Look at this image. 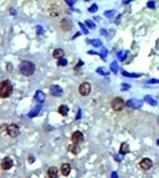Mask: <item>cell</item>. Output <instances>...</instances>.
<instances>
[{
    "mask_svg": "<svg viewBox=\"0 0 159 178\" xmlns=\"http://www.w3.org/2000/svg\"><path fill=\"white\" fill-rule=\"evenodd\" d=\"M13 87L10 80H4L0 83V97L7 98L10 97L12 94Z\"/></svg>",
    "mask_w": 159,
    "mask_h": 178,
    "instance_id": "cell-1",
    "label": "cell"
},
{
    "mask_svg": "<svg viewBox=\"0 0 159 178\" xmlns=\"http://www.w3.org/2000/svg\"><path fill=\"white\" fill-rule=\"evenodd\" d=\"M19 71L20 73L24 76H31L34 74L35 71V66L31 61H22L19 65Z\"/></svg>",
    "mask_w": 159,
    "mask_h": 178,
    "instance_id": "cell-2",
    "label": "cell"
},
{
    "mask_svg": "<svg viewBox=\"0 0 159 178\" xmlns=\"http://www.w3.org/2000/svg\"><path fill=\"white\" fill-rule=\"evenodd\" d=\"M125 101L120 97H116L111 102V107L115 111H121L125 107Z\"/></svg>",
    "mask_w": 159,
    "mask_h": 178,
    "instance_id": "cell-3",
    "label": "cell"
},
{
    "mask_svg": "<svg viewBox=\"0 0 159 178\" xmlns=\"http://www.w3.org/2000/svg\"><path fill=\"white\" fill-rule=\"evenodd\" d=\"M7 133L8 135L10 136V137H17L19 135H20V128L17 125H10L8 127H7Z\"/></svg>",
    "mask_w": 159,
    "mask_h": 178,
    "instance_id": "cell-4",
    "label": "cell"
},
{
    "mask_svg": "<svg viewBox=\"0 0 159 178\" xmlns=\"http://www.w3.org/2000/svg\"><path fill=\"white\" fill-rule=\"evenodd\" d=\"M48 14L51 16V17H58L60 14H61V11H62V9L59 5L57 4H51L49 7H48Z\"/></svg>",
    "mask_w": 159,
    "mask_h": 178,
    "instance_id": "cell-5",
    "label": "cell"
},
{
    "mask_svg": "<svg viewBox=\"0 0 159 178\" xmlns=\"http://www.w3.org/2000/svg\"><path fill=\"white\" fill-rule=\"evenodd\" d=\"M78 91H79V94L83 97H86L88 95H89L90 91H91V85L88 84V83H82L80 85H79V88H78Z\"/></svg>",
    "mask_w": 159,
    "mask_h": 178,
    "instance_id": "cell-6",
    "label": "cell"
},
{
    "mask_svg": "<svg viewBox=\"0 0 159 178\" xmlns=\"http://www.w3.org/2000/svg\"><path fill=\"white\" fill-rule=\"evenodd\" d=\"M126 105H127V107L131 108V109H141L142 107V101L140 99L132 98V99L128 100Z\"/></svg>",
    "mask_w": 159,
    "mask_h": 178,
    "instance_id": "cell-7",
    "label": "cell"
},
{
    "mask_svg": "<svg viewBox=\"0 0 159 178\" xmlns=\"http://www.w3.org/2000/svg\"><path fill=\"white\" fill-rule=\"evenodd\" d=\"M60 26H61V29L64 32H68L70 31L72 28H73V22L71 20L69 19H63L61 21V23H60Z\"/></svg>",
    "mask_w": 159,
    "mask_h": 178,
    "instance_id": "cell-8",
    "label": "cell"
},
{
    "mask_svg": "<svg viewBox=\"0 0 159 178\" xmlns=\"http://www.w3.org/2000/svg\"><path fill=\"white\" fill-rule=\"evenodd\" d=\"M84 140V136L80 131H75L72 135V141L75 144H80Z\"/></svg>",
    "mask_w": 159,
    "mask_h": 178,
    "instance_id": "cell-9",
    "label": "cell"
},
{
    "mask_svg": "<svg viewBox=\"0 0 159 178\" xmlns=\"http://www.w3.org/2000/svg\"><path fill=\"white\" fill-rule=\"evenodd\" d=\"M13 166V161L10 157H5L1 161V168L5 171L10 170Z\"/></svg>",
    "mask_w": 159,
    "mask_h": 178,
    "instance_id": "cell-10",
    "label": "cell"
},
{
    "mask_svg": "<svg viewBox=\"0 0 159 178\" xmlns=\"http://www.w3.org/2000/svg\"><path fill=\"white\" fill-rule=\"evenodd\" d=\"M140 165L141 167V169H143L144 171H148L152 168L153 166V162L150 159L148 158H145L143 160H141V161L140 162Z\"/></svg>",
    "mask_w": 159,
    "mask_h": 178,
    "instance_id": "cell-11",
    "label": "cell"
},
{
    "mask_svg": "<svg viewBox=\"0 0 159 178\" xmlns=\"http://www.w3.org/2000/svg\"><path fill=\"white\" fill-rule=\"evenodd\" d=\"M63 91L59 85H52L50 87V94L53 97H61L63 95Z\"/></svg>",
    "mask_w": 159,
    "mask_h": 178,
    "instance_id": "cell-12",
    "label": "cell"
},
{
    "mask_svg": "<svg viewBox=\"0 0 159 178\" xmlns=\"http://www.w3.org/2000/svg\"><path fill=\"white\" fill-rule=\"evenodd\" d=\"M68 149H69V151H70L71 153H73L74 155H77V154L81 151V148H80V147L78 146V144H75V143H73L72 145H70V146L68 147Z\"/></svg>",
    "mask_w": 159,
    "mask_h": 178,
    "instance_id": "cell-13",
    "label": "cell"
},
{
    "mask_svg": "<svg viewBox=\"0 0 159 178\" xmlns=\"http://www.w3.org/2000/svg\"><path fill=\"white\" fill-rule=\"evenodd\" d=\"M47 176L49 178H57L58 177V169L56 167H50L47 170Z\"/></svg>",
    "mask_w": 159,
    "mask_h": 178,
    "instance_id": "cell-14",
    "label": "cell"
},
{
    "mask_svg": "<svg viewBox=\"0 0 159 178\" xmlns=\"http://www.w3.org/2000/svg\"><path fill=\"white\" fill-rule=\"evenodd\" d=\"M61 172H62L63 175H64V176L69 175L70 172H71V166L68 163H63L61 167Z\"/></svg>",
    "mask_w": 159,
    "mask_h": 178,
    "instance_id": "cell-15",
    "label": "cell"
},
{
    "mask_svg": "<svg viewBox=\"0 0 159 178\" xmlns=\"http://www.w3.org/2000/svg\"><path fill=\"white\" fill-rule=\"evenodd\" d=\"M129 152V146L128 145V143L124 142L121 144L120 146V149H119V153L121 155H126Z\"/></svg>",
    "mask_w": 159,
    "mask_h": 178,
    "instance_id": "cell-16",
    "label": "cell"
},
{
    "mask_svg": "<svg viewBox=\"0 0 159 178\" xmlns=\"http://www.w3.org/2000/svg\"><path fill=\"white\" fill-rule=\"evenodd\" d=\"M64 56V51L62 48H56L54 51H53V57L57 59L62 58Z\"/></svg>",
    "mask_w": 159,
    "mask_h": 178,
    "instance_id": "cell-17",
    "label": "cell"
},
{
    "mask_svg": "<svg viewBox=\"0 0 159 178\" xmlns=\"http://www.w3.org/2000/svg\"><path fill=\"white\" fill-rule=\"evenodd\" d=\"M58 111L61 115L63 116H66L68 114V111H69V108L66 106V105H61L58 109Z\"/></svg>",
    "mask_w": 159,
    "mask_h": 178,
    "instance_id": "cell-18",
    "label": "cell"
},
{
    "mask_svg": "<svg viewBox=\"0 0 159 178\" xmlns=\"http://www.w3.org/2000/svg\"><path fill=\"white\" fill-rule=\"evenodd\" d=\"M144 101H146L148 104H150V105H152L153 107H155L157 105V101L155 99H153L151 96H148V95L144 97Z\"/></svg>",
    "mask_w": 159,
    "mask_h": 178,
    "instance_id": "cell-19",
    "label": "cell"
},
{
    "mask_svg": "<svg viewBox=\"0 0 159 178\" xmlns=\"http://www.w3.org/2000/svg\"><path fill=\"white\" fill-rule=\"evenodd\" d=\"M96 72H97L98 73H100V75H109V74H110L109 71L106 69V68H104V67H99V68H97Z\"/></svg>",
    "mask_w": 159,
    "mask_h": 178,
    "instance_id": "cell-20",
    "label": "cell"
},
{
    "mask_svg": "<svg viewBox=\"0 0 159 178\" xmlns=\"http://www.w3.org/2000/svg\"><path fill=\"white\" fill-rule=\"evenodd\" d=\"M35 99H36L38 102L42 103V102L45 100V95H44V93H42L41 91H37L36 94H35Z\"/></svg>",
    "mask_w": 159,
    "mask_h": 178,
    "instance_id": "cell-21",
    "label": "cell"
},
{
    "mask_svg": "<svg viewBox=\"0 0 159 178\" xmlns=\"http://www.w3.org/2000/svg\"><path fill=\"white\" fill-rule=\"evenodd\" d=\"M40 109H41V106H37L36 108L33 109L29 112L28 116H29V117H35V116H36V115L38 114V112H39V110H40Z\"/></svg>",
    "mask_w": 159,
    "mask_h": 178,
    "instance_id": "cell-22",
    "label": "cell"
},
{
    "mask_svg": "<svg viewBox=\"0 0 159 178\" xmlns=\"http://www.w3.org/2000/svg\"><path fill=\"white\" fill-rule=\"evenodd\" d=\"M110 70L114 73H117L118 72V63L117 61H113L110 65Z\"/></svg>",
    "mask_w": 159,
    "mask_h": 178,
    "instance_id": "cell-23",
    "label": "cell"
},
{
    "mask_svg": "<svg viewBox=\"0 0 159 178\" xmlns=\"http://www.w3.org/2000/svg\"><path fill=\"white\" fill-rule=\"evenodd\" d=\"M122 74L125 76V77H129V78H138L141 76V74H138V73H129L126 71H123L122 72Z\"/></svg>",
    "mask_w": 159,
    "mask_h": 178,
    "instance_id": "cell-24",
    "label": "cell"
},
{
    "mask_svg": "<svg viewBox=\"0 0 159 178\" xmlns=\"http://www.w3.org/2000/svg\"><path fill=\"white\" fill-rule=\"evenodd\" d=\"M127 55H128L127 51H119L117 53V57L120 59L121 61H125V59L127 58Z\"/></svg>",
    "mask_w": 159,
    "mask_h": 178,
    "instance_id": "cell-25",
    "label": "cell"
},
{
    "mask_svg": "<svg viewBox=\"0 0 159 178\" xmlns=\"http://www.w3.org/2000/svg\"><path fill=\"white\" fill-rule=\"evenodd\" d=\"M89 43H90L93 46H95V47H100V46L102 45V42H101L100 39H93V40H90Z\"/></svg>",
    "mask_w": 159,
    "mask_h": 178,
    "instance_id": "cell-26",
    "label": "cell"
},
{
    "mask_svg": "<svg viewBox=\"0 0 159 178\" xmlns=\"http://www.w3.org/2000/svg\"><path fill=\"white\" fill-rule=\"evenodd\" d=\"M85 22H86V24L88 28H90V29H95L96 28V24L91 20H87Z\"/></svg>",
    "mask_w": 159,
    "mask_h": 178,
    "instance_id": "cell-27",
    "label": "cell"
},
{
    "mask_svg": "<svg viewBox=\"0 0 159 178\" xmlns=\"http://www.w3.org/2000/svg\"><path fill=\"white\" fill-rule=\"evenodd\" d=\"M107 54H108V50H107V48H105V47H103V48L100 50V57H101L103 59L106 57Z\"/></svg>",
    "mask_w": 159,
    "mask_h": 178,
    "instance_id": "cell-28",
    "label": "cell"
},
{
    "mask_svg": "<svg viewBox=\"0 0 159 178\" xmlns=\"http://www.w3.org/2000/svg\"><path fill=\"white\" fill-rule=\"evenodd\" d=\"M67 63H68V62H67L66 59L62 57V58H60L59 61H58V63H57V64H58V66H66Z\"/></svg>",
    "mask_w": 159,
    "mask_h": 178,
    "instance_id": "cell-29",
    "label": "cell"
},
{
    "mask_svg": "<svg viewBox=\"0 0 159 178\" xmlns=\"http://www.w3.org/2000/svg\"><path fill=\"white\" fill-rule=\"evenodd\" d=\"M115 10H108V11H105L104 12V16L106 18H112L115 15Z\"/></svg>",
    "mask_w": 159,
    "mask_h": 178,
    "instance_id": "cell-30",
    "label": "cell"
},
{
    "mask_svg": "<svg viewBox=\"0 0 159 178\" xmlns=\"http://www.w3.org/2000/svg\"><path fill=\"white\" fill-rule=\"evenodd\" d=\"M98 10V6L96 5V4H93L89 9H88V11L90 12V13H94V12H96Z\"/></svg>",
    "mask_w": 159,
    "mask_h": 178,
    "instance_id": "cell-31",
    "label": "cell"
},
{
    "mask_svg": "<svg viewBox=\"0 0 159 178\" xmlns=\"http://www.w3.org/2000/svg\"><path fill=\"white\" fill-rule=\"evenodd\" d=\"M78 24H79V26H80V28L82 29V31H83V32L85 33V34H88V31L87 30V28L85 27V25H84L83 23H81V22H79Z\"/></svg>",
    "mask_w": 159,
    "mask_h": 178,
    "instance_id": "cell-32",
    "label": "cell"
},
{
    "mask_svg": "<svg viewBox=\"0 0 159 178\" xmlns=\"http://www.w3.org/2000/svg\"><path fill=\"white\" fill-rule=\"evenodd\" d=\"M147 7H148L149 9H154V8H155V4H154L153 1H149V2L147 3Z\"/></svg>",
    "mask_w": 159,
    "mask_h": 178,
    "instance_id": "cell-33",
    "label": "cell"
},
{
    "mask_svg": "<svg viewBox=\"0 0 159 178\" xmlns=\"http://www.w3.org/2000/svg\"><path fill=\"white\" fill-rule=\"evenodd\" d=\"M148 84H159V79H151L148 81Z\"/></svg>",
    "mask_w": 159,
    "mask_h": 178,
    "instance_id": "cell-34",
    "label": "cell"
},
{
    "mask_svg": "<svg viewBox=\"0 0 159 178\" xmlns=\"http://www.w3.org/2000/svg\"><path fill=\"white\" fill-rule=\"evenodd\" d=\"M81 118V110H78V114L76 115V120H79Z\"/></svg>",
    "mask_w": 159,
    "mask_h": 178,
    "instance_id": "cell-35",
    "label": "cell"
},
{
    "mask_svg": "<svg viewBox=\"0 0 159 178\" xmlns=\"http://www.w3.org/2000/svg\"><path fill=\"white\" fill-rule=\"evenodd\" d=\"M112 178H117V172H114L112 173Z\"/></svg>",
    "mask_w": 159,
    "mask_h": 178,
    "instance_id": "cell-36",
    "label": "cell"
},
{
    "mask_svg": "<svg viewBox=\"0 0 159 178\" xmlns=\"http://www.w3.org/2000/svg\"><path fill=\"white\" fill-rule=\"evenodd\" d=\"M66 2H67V3H68V4H69L70 6H72V5H73V2H71V1H70V0H66Z\"/></svg>",
    "mask_w": 159,
    "mask_h": 178,
    "instance_id": "cell-37",
    "label": "cell"
},
{
    "mask_svg": "<svg viewBox=\"0 0 159 178\" xmlns=\"http://www.w3.org/2000/svg\"><path fill=\"white\" fill-rule=\"evenodd\" d=\"M88 54H97V53H96V51H92V50H90V51H88Z\"/></svg>",
    "mask_w": 159,
    "mask_h": 178,
    "instance_id": "cell-38",
    "label": "cell"
},
{
    "mask_svg": "<svg viewBox=\"0 0 159 178\" xmlns=\"http://www.w3.org/2000/svg\"><path fill=\"white\" fill-rule=\"evenodd\" d=\"M156 144H157V146H159V139H157V141H156Z\"/></svg>",
    "mask_w": 159,
    "mask_h": 178,
    "instance_id": "cell-39",
    "label": "cell"
}]
</instances>
